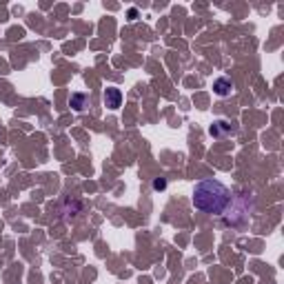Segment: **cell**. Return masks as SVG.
Instances as JSON below:
<instances>
[{"label":"cell","instance_id":"obj_4","mask_svg":"<svg viewBox=\"0 0 284 284\" xmlns=\"http://www.w3.org/2000/svg\"><path fill=\"white\" fill-rule=\"evenodd\" d=\"M229 131H231V125L226 120H215L213 125L209 127V133H211V136H215V138L224 136V133H229Z\"/></svg>","mask_w":284,"mask_h":284},{"label":"cell","instance_id":"obj_6","mask_svg":"<svg viewBox=\"0 0 284 284\" xmlns=\"http://www.w3.org/2000/svg\"><path fill=\"white\" fill-rule=\"evenodd\" d=\"M164 187H167V180H164V178H156V180H153V189H156V191H162Z\"/></svg>","mask_w":284,"mask_h":284},{"label":"cell","instance_id":"obj_5","mask_svg":"<svg viewBox=\"0 0 284 284\" xmlns=\"http://www.w3.org/2000/svg\"><path fill=\"white\" fill-rule=\"evenodd\" d=\"M87 102H89V96H87V94H71V98H69V105L74 107L76 111H82V109H85Z\"/></svg>","mask_w":284,"mask_h":284},{"label":"cell","instance_id":"obj_1","mask_svg":"<svg viewBox=\"0 0 284 284\" xmlns=\"http://www.w3.org/2000/svg\"><path fill=\"white\" fill-rule=\"evenodd\" d=\"M231 200H233V195H231L229 187H224L220 180L204 178L193 187V206L202 213L222 215L231 206Z\"/></svg>","mask_w":284,"mask_h":284},{"label":"cell","instance_id":"obj_3","mask_svg":"<svg viewBox=\"0 0 284 284\" xmlns=\"http://www.w3.org/2000/svg\"><path fill=\"white\" fill-rule=\"evenodd\" d=\"M213 91H215V94H218L220 98L229 96L231 91H233V82H231V78H224V76H222V78H218V80L213 82Z\"/></svg>","mask_w":284,"mask_h":284},{"label":"cell","instance_id":"obj_2","mask_svg":"<svg viewBox=\"0 0 284 284\" xmlns=\"http://www.w3.org/2000/svg\"><path fill=\"white\" fill-rule=\"evenodd\" d=\"M122 102V94L120 89H116V87H109V89H105V105L109 107V109H118Z\"/></svg>","mask_w":284,"mask_h":284}]
</instances>
